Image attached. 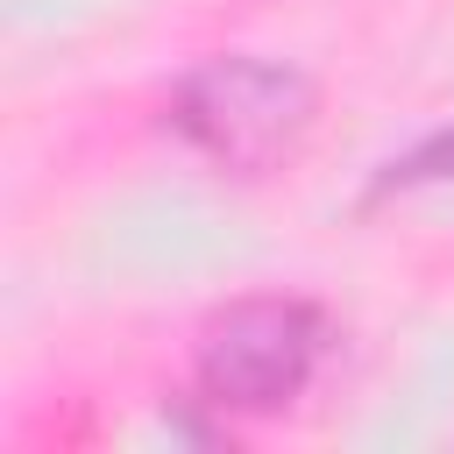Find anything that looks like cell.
<instances>
[{"label":"cell","instance_id":"3","mask_svg":"<svg viewBox=\"0 0 454 454\" xmlns=\"http://www.w3.org/2000/svg\"><path fill=\"white\" fill-rule=\"evenodd\" d=\"M440 184H454V128H433V135H419L411 149H397V156L369 177V206L404 199V192H440Z\"/></svg>","mask_w":454,"mask_h":454},{"label":"cell","instance_id":"1","mask_svg":"<svg viewBox=\"0 0 454 454\" xmlns=\"http://www.w3.org/2000/svg\"><path fill=\"white\" fill-rule=\"evenodd\" d=\"M312 128H319L312 71L291 57H262V50H213L184 64L163 92V135L234 184H262L291 170Z\"/></svg>","mask_w":454,"mask_h":454},{"label":"cell","instance_id":"2","mask_svg":"<svg viewBox=\"0 0 454 454\" xmlns=\"http://www.w3.org/2000/svg\"><path fill=\"white\" fill-rule=\"evenodd\" d=\"M333 355H340V326H333V312L319 298H305V291H248V298H227L199 326L184 404L206 411L213 433L262 426V419L298 411Z\"/></svg>","mask_w":454,"mask_h":454}]
</instances>
